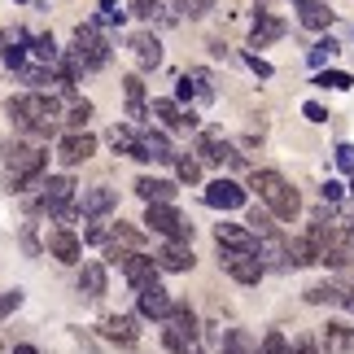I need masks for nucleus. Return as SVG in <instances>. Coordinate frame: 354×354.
<instances>
[{
	"instance_id": "72a5a7b5",
	"label": "nucleus",
	"mask_w": 354,
	"mask_h": 354,
	"mask_svg": "<svg viewBox=\"0 0 354 354\" xmlns=\"http://www.w3.org/2000/svg\"><path fill=\"white\" fill-rule=\"evenodd\" d=\"M175 175H180L184 184H197L201 180V162L197 158H180V162H175Z\"/></svg>"
},
{
	"instance_id": "412c9836",
	"label": "nucleus",
	"mask_w": 354,
	"mask_h": 354,
	"mask_svg": "<svg viewBox=\"0 0 354 354\" xmlns=\"http://www.w3.org/2000/svg\"><path fill=\"white\" fill-rule=\"evenodd\" d=\"M140 162H180L175 158V149H171V140L162 131H145L140 136V153H136Z\"/></svg>"
},
{
	"instance_id": "4468645a",
	"label": "nucleus",
	"mask_w": 354,
	"mask_h": 354,
	"mask_svg": "<svg viewBox=\"0 0 354 354\" xmlns=\"http://www.w3.org/2000/svg\"><path fill=\"white\" fill-rule=\"evenodd\" d=\"M206 206H214V210H241L245 206V188L236 180H214V184H206Z\"/></svg>"
},
{
	"instance_id": "dca6fc26",
	"label": "nucleus",
	"mask_w": 354,
	"mask_h": 354,
	"mask_svg": "<svg viewBox=\"0 0 354 354\" xmlns=\"http://www.w3.org/2000/svg\"><path fill=\"white\" fill-rule=\"evenodd\" d=\"M153 118H162V127H171V131H193L197 127V114L180 110V101H171V97L153 101Z\"/></svg>"
},
{
	"instance_id": "9d476101",
	"label": "nucleus",
	"mask_w": 354,
	"mask_h": 354,
	"mask_svg": "<svg viewBox=\"0 0 354 354\" xmlns=\"http://www.w3.org/2000/svg\"><path fill=\"white\" fill-rule=\"evenodd\" d=\"M71 201H79L75 197V180H66V175H53V180L44 184V193H39V210H48L53 219L71 206Z\"/></svg>"
},
{
	"instance_id": "79ce46f5",
	"label": "nucleus",
	"mask_w": 354,
	"mask_h": 354,
	"mask_svg": "<svg viewBox=\"0 0 354 354\" xmlns=\"http://www.w3.org/2000/svg\"><path fill=\"white\" fill-rule=\"evenodd\" d=\"M337 167L354 171V145H337Z\"/></svg>"
},
{
	"instance_id": "cd10ccee",
	"label": "nucleus",
	"mask_w": 354,
	"mask_h": 354,
	"mask_svg": "<svg viewBox=\"0 0 354 354\" xmlns=\"http://www.w3.org/2000/svg\"><path fill=\"white\" fill-rule=\"evenodd\" d=\"M79 293H84V297H101L105 293V267L101 263H84V267H79Z\"/></svg>"
},
{
	"instance_id": "4c0bfd02",
	"label": "nucleus",
	"mask_w": 354,
	"mask_h": 354,
	"mask_svg": "<svg viewBox=\"0 0 354 354\" xmlns=\"http://www.w3.org/2000/svg\"><path fill=\"white\" fill-rule=\"evenodd\" d=\"M250 232L263 241V236H276V227H271V214H263V210H254L250 214Z\"/></svg>"
},
{
	"instance_id": "4be33fe9",
	"label": "nucleus",
	"mask_w": 354,
	"mask_h": 354,
	"mask_svg": "<svg viewBox=\"0 0 354 354\" xmlns=\"http://www.w3.org/2000/svg\"><path fill=\"white\" fill-rule=\"evenodd\" d=\"M136 193L145 197V206H171L175 184L171 180H153V175H140V180H136Z\"/></svg>"
},
{
	"instance_id": "f3484780",
	"label": "nucleus",
	"mask_w": 354,
	"mask_h": 354,
	"mask_svg": "<svg viewBox=\"0 0 354 354\" xmlns=\"http://www.w3.org/2000/svg\"><path fill=\"white\" fill-rule=\"evenodd\" d=\"M48 254L57 258V263H66V267H75L79 258H84V241H79L71 227H57V232L48 236Z\"/></svg>"
},
{
	"instance_id": "e433bc0d",
	"label": "nucleus",
	"mask_w": 354,
	"mask_h": 354,
	"mask_svg": "<svg viewBox=\"0 0 354 354\" xmlns=\"http://www.w3.org/2000/svg\"><path fill=\"white\" fill-rule=\"evenodd\" d=\"M258 354H289V342H284V333L271 328V333L263 337V346H258Z\"/></svg>"
},
{
	"instance_id": "2eb2a0df",
	"label": "nucleus",
	"mask_w": 354,
	"mask_h": 354,
	"mask_svg": "<svg viewBox=\"0 0 354 354\" xmlns=\"http://www.w3.org/2000/svg\"><path fill=\"white\" fill-rule=\"evenodd\" d=\"M118 206V193L105 184H92L84 188V197H79V210H84V219H101V214H110Z\"/></svg>"
},
{
	"instance_id": "f704fd0d",
	"label": "nucleus",
	"mask_w": 354,
	"mask_h": 354,
	"mask_svg": "<svg viewBox=\"0 0 354 354\" xmlns=\"http://www.w3.org/2000/svg\"><path fill=\"white\" fill-rule=\"evenodd\" d=\"M122 18H127V13L118 9V0H101V13H97V22H101V26H118Z\"/></svg>"
},
{
	"instance_id": "2f4dec72",
	"label": "nucleus",
	"mask_w": 354,
	"mask_h": 354,
	"mask_svg": "<svg viewBox=\"0 0 354 354\" xmlns=\"http://www.w3.org/2000/svg\"><path fill=\"white\" fill-rule=\"evenodd\" d=\"M306 57H310V66H315V71H319L324 62H333V57H337V39H319V44L310 48Z\"/></svg>"
},
{
	"instance_id": "7ed1b4c3",
	"label": "nucleus",
	"mask_w": 354,
	"mask_h": 354,
	"mask_svg": "<svg viewBox=\"0 0 354 354\" xmlns=\"http://www.w3.org/2000/svg\"><path fill=\"white\" fill-rule=\"evenodd\" d=\"M48 167V153L35 145H13L5 153V188L9 193H26V184H35Z\"/></svg>"
},
{
	"instance_id": "b1692460",
	"label": "nucleus",
	"mask_w": 354,
	"mask_h": 354,
	"mask_svg": "<svg viewBox=\"0 0 354 354\" xmlns=\"http://www.w3.org/2000/svg\"><path fill=\"white\" fill-rule=\"evenodd\" d=\"M122 97H127V122H140L149 118V110H145V84H140V75H127L122 79Z\"/></svg>"
},
{
	"instance_id": "a19ab883",
	"label": "nucleus",
	"mask_w": 354,
	"mask_h": 354,
	"mask_svg": "<svg viewBox=\"0 0 354 354\" xmlns=\"http://www.w3.org/2000/svg\"><path fill=\"white\" fill-rule=\"evenodd\" d=\"M188 97H197V84L188 75H180V84H175V101H188Z\"/></svg>"
},
{
	"instance_id": "39448f33",
	"label": "nucleus",
	"mask_w": 354,
	"mask_h": 354,
	"mask_svg": "<svg viewBox=\"0 0 354 354\" xmlns=\"http://www.w3.org/2000/svg\"><path fill=\"white\" fill-rule=\"evenodd\" d=\"M145 223H149V232H158V236H167V241H180V245L193 241V223H188L175 206H149L145 210Z\"/></svg>"
},
{
	"instance_id": "20e7f679",
	"label": "nucleus",
	"mask_w": 354,
	"mask_h": 354,
	"mask_svg": "<svg viewBox=\"0 0 354 354\" xmlns=\"http://www.w3.org/2000/svg\"><path fill=\"white\" fill-rule=\"evenodd\" d=\"M71 57L84 66V71H101L105 62H110V44L101 39V31L92 22H84V26H75V44L66 48Z\"/></svg>"
},
{
	"instance_id": "c9c22d12",
	"label": "nucleus",
	"mask_w": 354,
	"mask_h": 354,
	"mask_svg": "<svg viewBox=\"0 0 354 354\" xmlns=\"http://www.w3.org/2000/svg\"><path fill=\"white\" fill-rule=\"evenodd\" d=\"M92 118V101H75L71 105V114H66V122H71L75 131H84V122Z\"/></svg>"
},
{
	"instance_id": "a18cd8bd",
	"label": "nucleus",
	"mask_w": 354,
	"mask_h": 354,
	"mask_svg": "<svg viewBox=\"0 0 354 354\" xmlns=\"http://www.w3.org/2000/svg\"><path fill=\"white\" fill-rule=\"evenodd\" d=\"M250 71H254L258 79H271V66H267L263 57H258V53H250Z\"/></svg>"
},
{
	"instance_id": "6e6552de",
	"label": "nucleus",
	"mask_w": 354,
	"mask_h": 354,
	"mask_svg": "<svg viewBox=\"0 0 354 354\" xmlns=\"http://www.w3.org/2000/svg\"><path fill=\"white\" fill-rule=\"evenodd\" d=\"M197 162H232V167H241V153L214 127H206L197 136Z\"/></svg>"
},
{
	"instance_id": "c85d7f7f",
	"label": "nucleus",
	"mask_w": 354,
	"mask_h": 354,
	"mask_svg": "<svg viewBox=\"0 0 354 354\" xmlns=\"http://www.w3.org/2000/svg\"><path fill=\"white\" fill-rule=\"evenodd\" d=\"M306 263H319V250L310 245V236H293L289 241V267H306Z\"/></svg>"
},
{
	"instance_id": "f03ea898",
	"label": "nucleus",
	"mask_w": 354,
	"mask_h": 354,
	"mask_svg": "<svg viewBox=\"0 0 354 354\" xmlns=\"http://www.w3.org/2000/svg\"><path fill=\"white\" fill-rule=\"evenodd\" d=\"M250 188L258 193V201L276 214V219H293L297 210H302V197H297V188L284 180L280 171H254L250 175Z\"/></svg>"
},
{
	"instance_id": "ea45409f",
	"label": "nucleus",
	"mask_w": 354,
	"mask_h": 354,
	"mask_svg": "<svg viewBox=\"0 0 354 354\" xmlns=\"http://www.w3.org/2000/svg\"><path fill=\"white\" fill-rule=\"evenodd\" d=\"M131 13H140V18H153V13H162V0H127Z\"/></svg>"
},
{
	"instance_id": "3c124183",
	"label": "nucleus",
	"mask_w": 354,
	"mask_h": 354,
	"mask_svg": "<svg viewBox=\"0 0 354 354\" xmlns=\"http://www.w3.org/2000/svg\"><path fill=\"white\" fill-rule=\"evenodd\" d=\"M13 354H35V346H13Z\"/></svg>"
},
{
	"instance_id": "5701e85b",
	"label": "nucleus",
	"mask_w": 354,
	"mask_h": 354,
	"mask_svg": "<svg viewBox=\"0 0 354 354\" xmlns=\"http://www.w3.org/2000/svg\"><path fill=\"white\" fill-rule=\"evenodd\" d=\"M297 22H302L306 31H328L333 9L324 5V0H297Z\"/></svg>"
},
{
	"instance_id": "f257e3e1",
	"label": "nucleus",
	"mask_w": 354,
	"mask_h": 354,
	"mask_svg": "<svg viewBox=\"0 0 354 354\" xmlns=\"http://www.w3.org/2000/svg\"><path fill=\"white\" fill-rule=\"evenodd\" d=\"M9 118H13V127L26 131V136H53V127H57V118H62V105L53 97H44V92H31V97L9 101Z\"/></svg>"
},
{
	"instance_id": "37998d69",
	"label": "nucleus",
	"mask_w": 354,
	"mask_h": 354,
	"mask_svg": "<svg viewBox=\"0 0 354 354\" xmlns=\"http://www.w3.org/2000/svg\"><path fill=\"white\" fill-rule=\"evenodd\" d=\"M302 114H306L310 122H328V110H324L319 101H306V105H302Z\"/></svg>"
},
{
	"instance_id": "ddd939ff",
	"label": "nucleus",
	"mask_w": 354,
	"mask_h": 354,
	"mask_svg": "<svg viewBox=\"0 0 354 354\" xmlns=\"http://www.w3.org/2000/svg\"><path fill=\"white\" fill-rule=\"evenodd\" d=\"M136 306H140V315H145V319H162V324H167V319H171V310H175L171 293L162 289V284H153V289H140V293H136Z\"/></svg>"
},
{
	"instance_id": "603ef678",
	"label": "nucleus",
	"mask_w": 354,
	"mask_h": 354,
	"mask_svg": "<svg viewBox=\"0 0 354 354\" xmlns=\"http://www.w3.org/2000/svg\"><path fill=\"white\" fill-rule=\"evenodd\" d=\"M350 197H354V184H350Z\"/></svg>"
},
{
	"instance_id": "a878e982",
	"label": "nucleus",
	"mask_w": 354,
	"mask_h": 354,
	"mask_svg": "<svg viewBox=\"0 0 354 354\" xmlns=\"http://www.w3.org/2000/svg\"><path fill=\"white\" fill-rule=\"evenodd\" d=\"M162 342H167V350H175V354H201L197 328H175V324H167V333H162Z\"/></svg>"
},
{
	"instance_id": "473e14b6",
	"label": "nucleus",
	"mask_w": 354,
	"mask_h": 354,
	"mask_svg": "<svg viewBox=\"0 0 354 354\" xmlns=\"http://www.w3.org/2000/svg\"><path fill=\"white\" fill-rule=\"evenodd\" d=\"M223 350H232V354H250L254 342H250V337H245L241 328H227V333H223Z\"/></svg>"
},
{
	"instance_id": "8fccbe9b",
	"label": "nucleus",
	"mask_w": 354,
	"mask_h": 354,
	"mask_svg": "<svg viewBox=\"0 0 354 354\" xmlns=\"http://www.w3.org/2000/svg\"><path fill=\"white\" fill-rule=\"evenodd\" d=\"M5 48H9V31H0V57H5Z\"/></svg>"
},
{
	"instance_id": "9b49d317",
	"label": "nucleus",
	"mask_w": 354,
	"mask_h": 354,
	"mask_svg": "<svg viewBox=\"0 0 354 354\" xmlns=\"http://www.w3.org/2000/svg\"><path fill=\"white\" fill-rule=\"evenodd\" d=\"M127 48H131V57H136L140 71H158V66H162V39L153 31H136L127 39Z\"/></svg>"
},
{
	"instance_id": "7c9ffc66",
	"label": "nucleus",
	"mask_w": 354,
	"mask_h": 354,
	"mask_svg": "<svg viewBox=\"0 0 354 354\" xmlns=\"http://www.w3.org/2000/svg\"><path fill=\"white\" fill-rule=\"evenodd\" d=\"M315 84H319V88H337V92H346L354 79H350L346 71H319V75H315Z\"/></svg>"
},
{
	"instance_id": "bb28decb",
	"label": "nucleus",
	"mask_w": 354,
	"mask_h": 354,
	"mask_svg": "<svg viewBox=\"0 0 354 354\" xmlns=\"http://www.w3.org/2000/svg\"><path fill=\"white\" fill-rule=\"evenodd\" d=\"M110 149L114 153H127V158L140 153V131H136V122H118V127H110Z\"/></svg>"
},
{
	"instance_id": "6ab92c4d",
	"label": "nucleus",
	"mask_w": 354,
	"mask_h": 354,
	"mask_svg": "<svg viewBox=\"0 0 354 354\" xmlns=\"http://www.w3.org/2000/svg\"><path fill=\"white\" fill-rule=\"evenodd\" d=\"M319 346L328 350V354H350L354 350V328H350V324L328 319V324H324V333H319Z\"/></svg>"
},
{
	"instance_id": "09e8293b",
	"label": "nucleus",
	"mask_w": 354,
	"mask_h": 354,
	"mask_svg": "<svg viewBox=\"0 0 354 354\" xmlns=\"http://www.w3.org/2000/svg\"><path fill=\"white\" fill-rule=\"evenodd\" d=\"M319 193H324V201H337V197H342V184H337V180H328V184L319 188Z\"/></svg>"
},
{
	"instance_id": "393cba45",
	"label": "nucleus",
	"mask_w": 354,
	"mask_h": 354,
	"mask_svg": "<svg viewBox=\"0 0 354 354\" xmlns=\"http://www.w3.org/2000/svg\"><path fill=\"white\" fill-rule=\"evenodd\" d=\"M280 35H284V22L276 18V13L258 9V22H254V31H250V44H254V48H267L271 39H280Z\"/></svg>"
},
{
	"instance_id": "f8f14e48",
	"label": "nucleus",
	"mask_w": 354,
	"mask_h": 354,
	"mask_svg": "<svg viewBox=\"0 0 354 354\" xmlns=\"http://www.w3.org/2000/svg\"><path fill=\"white\" fill-rule=\"evenodd\" d=\"M92 153H97V136H88V131H71V136H62V145H57V158H62V167L88 162Z\"/></svg>"
},
{
	"instance_id": "0eeeda50",
	"label": "nucleus",
	"mask_w": 354,
	"mask_h": 354,
	"mask_svg": "<svg viewBox=\"0 0 354 354\" xmlns=\"http://www.w3.org/2000/svg\"><path fill=\"white\" fill-rule=\"evenodd\" d=\"M214 241H219V250L227 254H263V245H258V236L250 232V227H241V223H219L214 227Z\"/></svg>"
},
{
	"instance_id": "49530a36",
	"label": "nucleus",
	"mask_w": 354,
	"mask_h": 354,
	"mask_svg": "<svg viewBox=\"0 0 354 354\" xmlns=\"http://www.w3.org/2000/svg\"><path fill=\"white\" fill-rule=\"evenodd\" d=\"M289 354H319V346L310 342V337H297V342H293V350H289Z\"/></svg>"
},
{
	"instance_id": "a211bd4d",
	"label": "nucleus",
	"mask_w": 354,
	"mask_h": 354,
	"mask_svg": "<svg viewBox=\"0 0 354 354\" xmlns=\"http://www.w3.org/2000/svg\"><path fill=\"white\" fill-rule=\"evenodd\" d=\"M153 263H158L162 271H188V267L197 263V254L188 250V245H180V241H167V245L153 254Z\"/></svg>"
},
{
	"instance_id": "58836bf2",
	"label": "nucleus",
	"mask_w": 354,
	"mask_h": 354,
	"mask_svg": "<svg viewBox=\"0 0 354 354\" xmlns=\"http://www.w3.org/2000/svg\"><path fill=\"white\" fill-rule=\"evenodd\" d=\"M188 79L197 84V97H201V101H210V97H214V88H210V75H206V71H188Z\"/></svg>"
},
{
	"instance_id": "c756f323",
	"label": "nucleus",
	"mask_w": 354,
	"mask_h": 354,
	"mask_svg": "<svg viewBox=\"0 0 354 354\" xmlns=\"http://www.w3.org/2000/svg\"><path fill=\"white\" fill-rule=\"evenodd\" d=\"M175 9H180V18H206L214 0H175Z\"/></svg>"
},
{
	"instance_id": "864d4df0",
	"label": "nucleus",
	"mask_w": 354,
	"mask_h": 354,
	"mask_svg": "<svg viewBox=\"0 0 354 354\" xmlns=\"http://www.w3.org/2000/svg\"><path fill=\"white\" fill-rule=\"evenodd\" d=\"M223 354H232V350H223Z\"/></svg>"
},
{
	"instance_id": "de8ad7c7",
	"label": "nucleus",
	"mask_w": 354,
	"mask_h": 354,
	"mask_svg": "<svg viewBox=\"0 0 354 354\" xmlns=\"http://www.w3.org/2000/svg\"><path fill=\"white\" fill-rule=\"evenodd\" d=\"M114 241H127V245H136V241H140V232H136V227H114Z\"/></svg>"
},
{
	"instance_id": "c03bdc74",
	"label": "nucleus",
	"mask_w": 354,
	"mask_h": 354,
	"mask_svg": "<svg viewBox=\"0 0 354 354\" xmlns=\"http://www.w3.org/2000/svg\"><path fill=\"white\" fill-rule=\"evenodd\" d=\"M18 306H22V293L18 289H9L5 297H0V315H9V310H18Z\"/></svg>"
},
{
	"instance_id": "aec40b11",
	"label": "nucleus",
	"mask_w": 354,
	"mask_h": 354,
	"mask_svg": "<svg viewBox=\"0 0 354 354\" xmlns=\"http://www.w3.org/2000/svg\"><path fill=\"white\" fill-rule=\"evenodd\" d=\"M101 333L110 337V342H118V346H136V342H140V328H136L131 315H105Z\"/></svg>"
},
{
	"instance_id": "423d86ee",
	"label": "nucleus",
	"mask_w": 354,
	"mask_h": 354,
	"mask_svg": "<svg viewBox=\"0 0 354 354\" xmlns=\"http://www.w3.org/2000/svg\"><path fill=\"white\" fill-rule=\"evenodd\" d=\"M219 267L236 284H258V280H263V271H267L263 258H254V254H227V250H219Z\"/></svg>"
},
{
	"instance_id": "1a4fd4ad",
	"label": "nucleus",
	"mask_w": 354,
	"mask_h": 354,
	"mask_svg": "<svg viewBox=\"0 0 354 354\" xmlns=\"http://www.w3.org/2000/svg\"><path fill=\"white\" fill-rule=\"evenodd\" d=\"M118 271L131 280V289L140 293V289H153V284H158V271H162V267L153 263V258H145V254H136V250H131L127 258H122V267H118Z\"/></svg>"
}]
</instances>
